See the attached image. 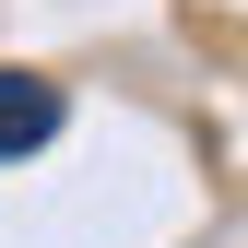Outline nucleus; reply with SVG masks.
Returning a JSON list of instances; mask_svg holds the SVG:
<instances>
[{
    "label": "nucleus",
    "mask_w": 248,
    "mask_h": 248,
    "mask_svg": "<svg viewBox=\"0 0 248 248\" xmlns=\"http://www.w3.org/2000/svg\"><path fill=\"white\" fill-rule=\"evenodd\" d=\"M36 142H59V83L0 71V154H36Z\"/></svg>",
    "instance_id": "1"
}]
</instances>
